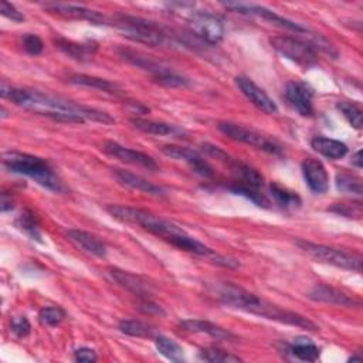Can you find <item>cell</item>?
I'll return each mask as SVG.
<instances>
[{
    "label": "cell",
    "mask_w": 363,
    "mask_h": 363,
    "mask_svg": "<svg viewBox=\"0 0 363 363\" xmlns=\"http://www.w3.org/2000/svg\"><path fill=\"white\" fill-rule=\"evenodd\" d=\"M336 108L353 128H356V129L362 128L363 116H362V109L357 105H354L353 102H349V101H339L336 104Z\"/></svg>",
    "instance_id": "obj_35"
},
{
    "label": "cell",
    "mask_w": 363,
    "mask_h": 363,
    "mask_svg": "<svg viewBox=\"0 0 363 363\" xmlns=\"http://www.w3.org/2000/svg\"><path fill=\"white\" fill-rule=\"evenodd\" d=\"M119 54H121V57H122L125 61H128L129 64H132V65H135V67H138V68H140V69H145V71L150 72L152 77H153V79H156V78H159L160 75H163V74H166L167 71H170L169 67H166V65H163V64L155 61L153 58H150L149 55H145V54L140 52V51H135V50H130V48H121V50H119Z\"/></svg>",
    "instance_id": "obj_21"
},
{
    "label": "cell",
    "mask_w": 363,
    "mask_h": 363,
    "mask_svg": "<svg viewBox=\"0 0 363 363\" xmlns=\"http://www.w3.org/2000/svg\"><path fill=\"white\" fill-rule=\"evenodd\" d=\"M106 211L116 220L129 223V224H138L142 228L147 230L149 233L163 238L164 241L172 240L173 237L183 234L184 230L174 223L162 218L147 210L136 208L130 206H121V204H111L106 206Z\"/></svg>",
    "instance_id": "obj_4"
},
{
    "label": "cell",
    "mask_w": 363,
    "mask_h": 363,
    "mask_svg": "<svg viewBox=\"0 0 363 363\" xmlns=\"http://www.w3.org/2000/svg\"><path fill=\"white\" fill-rule=\"evenodd\" d=\"M113 174L116 177V180L123 184V186H128L130 189H135V190H139L142 193H146L149 196H156V197H160V196H164L166 191L157 186V184H153L152 182L135 174V173H130L128 170H123V169H113Z\"/></svg>",
    "instance_id": "obj_22"
},
{
    "label": "cell",
    "mask_w": 363,
    "mask_h": 363,
    "mask_svg": "<svg viewBox=\"0 0 363 363\" xmlns=\"http://www.w3.org/2000/svg\"><path fill=\"white\" fill-rule=\"evenodd\" d=\"M272 48H275L285 58L296 62L302 67H312L318 62V54L309 41L292 35H275L269 40Z\"/></svg>",
    "instance_id": "obj_8"
},
{
    "label": "cell",
    "mask_w": 363,
    "mask_h": 363,
    "mask_svg": "<svg viewBox=\"0 0 363 363\" xmlns=\"http://www.w3.org/2000/svg\"><path fill=\"white\" fill-rule=\"evenodd\" d=\"M130 123L138 130L147 133V135H156V136H180L184 133L183 129H180L176 125L160 122V121H152V119H143V118H132Z\"/></svg>",
    "instance_id": "obj_24"
},
{
    "label": "cell",
    "mask_w": 363,
    "mask_h": 363,
    "mask_svg": "<svg viewBox=\"0 0 363 363\" xmlns=\"http://www.w3.org/2000/svg\"><path fill=\"white\" fill-rule=\"evenodd\" d=\"M3 164L7 170L27 176L51 191L60 193L64 190L61 180L58 179L50 163L43 157L17 150H10L3 155Z\"/></svg>",
    "instance_id": "obj_3"
},
{
    "label": "cell",
    "mask_w": 363,
    "mask_h": 363,
    "mask_svg": "<svg viewBox=\"0 0 363 363\" xmlns=\"http://www.w3.org/2000/svg\"><path fill=\"white\" fill-rule=\"evenodd\" d=\"M23 47L24 50L30 54V55H38L43 52L44 50V44L41 41V38L35 34H24L23 35Z\"/></svg>",
    "instance_id": "obj_39"
},
{
    "label": "cell",
    "mask_w": 363,
    "mask_h": 363,
    "mask_svg": "<svg viewBox=\"0 0 363 363\" xmlns=\"http://www.w3.org/2000/svg\"><path fill=\"white\" fill-rule=\"evenodd\" d=\"M0 94L4 99L11 101L13 104L21 106L26 111L51 118L58 122L84 123L86 121H92L106 125L115 122V119L104 111L89 108L82 104H75L62 96L43 92L38 89L11 86L6 81H1Z\"/></svg>",
    "instance_id": "obj_1"
},
{
    "label": "cell",
    "mask_w": 363,
    "mask_h": 363,
    "mask_svg": "<svg viewBox=\"0 0 363 363\" xmlns=\"http://www.w3.org/2000/svg\"><path fill=\"white\" fill-rule=\"evenodd\" d=\"M65 311L60 306H45L38 312L40 322L47 326H55L61 323L65 319Z\"/></svg>",
    "instance_id": "obj_36"
},
{
    "label": "cell",
    "mask_w": 363,
    "mask_h": 363,
    "mask_svg": "<svg viewBox=\"0 0 363 363\" xmlns=\"http://www.w3.org/2000/svg\"><path fill=\"white\" fill-rule=\"evenodd\" d=\"M201 149L216 157L217 160L223 162L225 166H228V169L231 170V173L234 174L235 177V182L237 183H241V184H247V186H252V187H262L264 186V176L252 166L238 160V159H234L231 157L230 155H227L223 149H220L218 146L216 145H211V143H203L201 145Z\"/></svg>",
    "instance_id": "obj_9"
},
{
    "label": "cell",
    "mask_w": 363,
    "mask_h": 363,
    "mask_svg": "<svg viewBox=\"0 0 363 363\" xmlns=\"http://www.w3.org/2000/svg\"><path fill=\"white\" fill-rule=\"evenodd\" d=\"M224 6L227 9H230L231 11H234V13H240V14H244V16H255V17H259V18H264V20L269 21L271 24H275V26L282 27V28H288V30L295 31V33H308L306 27L277 14L275 11H272V10H269L264 6L248 4V3H224Z\"/></svg>",
    "instance_id": "obj_11"
},
{
    "label": "cell",
    "mask_w": 363,
    "mask_h": 363,
    "mask_svg": "<svg viewBox=\"0 0 363 363\" xmlns=\"http://www.w3.org/2000/svg\"><path fill=\"white\" fill-rule=\"evenodd\" d=\"M302 174L313 193L323 194L329 189V176L320 160L313 157L305 159L302 162Z\"/></svg>",
    "instance_id": "obj_18"
},
{
    "label": "cell",
    "mask_w": 363,
    "mask_h": 363,
    "mask_svg": "<svg viewBox=\"0 0 363 363\" xmlns=\"http://www.w3.org/2000/svg\"><path fill=\"white\" fill-rule=\"evenodd\" d=\"M162 152L169 156L170 159L184 162L189 164V167L199 176L204 179H210L214 176L213 167L208 164L207 160H204L203 156H200L197 152L184 147V146H176V145H166L162 147Z\"/></svg>",
    "instance_id": "obj_12"
},
{
    "label": "cell",
    "mask_w": 363,
    "mask_h": 363,
    "mask_svg": "<svg viewBox=\"0 0 363 363\" xmlns=\"http://www.w3.org/2000/svg\"><path fill=\"white\" fill-rule=\"evenodd\" d=\"M30 322L26 316H16L11 319V330L16 333L18 337H26L30 333Z\"/></svg>",
    "instance_id": "obj_40"
},
{
    "label": "cell",
    "mask_w": 363,
    "mask_h": 363,
    "mask_svg": "<svg viewBox=\"0 0 363 363\" xmlns=\"http://www.w3.org/2000/svg\"><path fill=\"white\" fill-rule=\"evenodd\" d=\"M201 360L210 362V363H235V362H241V357L228 353L223 349L218 347H206L201 349L199 353Z\"/></svg>",
    "instance_id": "obj_33"
},
{
    "label": "cell",
    "mask_w": 363,
    "mask_h": 363,
    "mask_svg": "<svg viewBox=\"0 0 363 363\" xmlns=\"http://www.w3.org/2000/svg\"><path fill=\"white\" fill-rule=\"evenodd\" d=\"M352 163L356 166V167H362L363 166V162H362V150H357L353 156H352Z\"/></svg>",
    "instance_id": "obj_45"
},
{
    "label": "cell",
    "mask_w": 363,
    "mask_h": 363,
    "mask_svg": "<svg viewBox=\"0 0 363 363\" xmlns=\"http://www.w3.org/2000/svg\"><path fill=\"white\" fill-rule=\"evenodd\" d=\"M155 346L162 356H164L166 359H169L172 362H183L184 360V353H183L182 346L167 336H163V335L156 336Z\"/></svg>",
    "instance_id": "obj_29"
},
{
    "label": "cell",
    "mask_w": 363,
    "mask_h": 363,
    "mask_svg": "<svg viewBox=\"0 0 363 363\" xmlns=\"http://www.w3.org/2000/svg\"><path fill=\"white\" fill-rule=\"evenodd\" d=\"M311 146L315 152L332 160L340 159L347 153V146L343 142L326 136H313L311 139Z\"/></svg>",
    "instance_id": "obj_26"
},
{
    "label": "cell",
    "mask_w": 363,
    "mask_h": 363,
    "mask_svg": "<svg viewBox=\"0 0 363 363\" xmlns=\"http://www.w3.org/2000/svg\"><path fill=\"white\" fill-rule=\"evenodd\" d=\"M191 33L203 43L216 45L224 37V26L218 17L207 11H196L190 16Z\"/></svg>",
    "instance_id": "obj_10"
},
{
    "label": "cell",
    "mask_w": 363,
    "mask_h": 363,
    "mask_svg": "<svg viewBox=\"0 0 363 363\" xmlns=\"http://www.w3.org/2000/svg\"><path fill=\"white\" fill-rule=\"evenodd\" d=\"M139 311L146 313V315H164V311L155 302H152L147 298H140V303H139Z\"/></svg>",
    "instance_id": "obj_43"
},
{
    "label": "cell",
    "mask_w": 363,
    "mask_h": 363,
    "mask_svg": "<svg viewBox=\"0 0 363 363\" xmlns=\"http://www.w3.org/2000/svg\"><path fill=\"white\" fill-rule=\"evenodd\" d=\"M336 187L337 190L343 193H352L362 196L363 187H362V179L357 176H353L350 173H337L336 174Z\"/></svg>",
    "instance_id": "obj_34"
},
{
    "label": "cell",
    "mask_w": 363,
    "mask_h": 363,
    "mask_svg": "<svg viewBox=\"0 0 363 363\" xmlns=\"http://www.w3.org/2000/svg\"><path fill=\"white\" fill-rule=\"evenodd\" d=\"M0 13H1L4 17H7L9 20H11V21H16V23L24 21L23 13L18 11V10H17L11 3H9V1H1V4H0Z\"/></svg>",
    "instance_id": "obj_41"
},
{
    "label": "cell",
    "mask_w": 363,
    "mask_h": 363,
    "mask_svg": "<svg viewBox=\"0 0 363 363\" xmlns=\"http://www.w3.org/2000/svg\"><path fill=\"white\" fill-rule=\"evenodd\" d=\"M235 85L242 92V95L259 111L271 115L278 112V106L274 102V99L262 88H259L251 78L238 75L235 77Z\"/></svg>",
    "instance_id": "obj_14"
},
{
    "label": "cell",
    "mask_w": 363,
    "mask_h": 363,
    "mask_svg": "<svg viewBox=\"0 0 363 363\" xmlns=\"http://www.w3.org/2000/svg\"><path fill=\"white\" fill-rule=\"evenodd\" d=\"M68 82L75 84V85H81V86H88V88H94L102 92H108V94H121V88L105 78H99V77H94V75H86V74H75L71 75L68 78Z\"/></svg>",
    "instance_id": "obj_28"
},
{
    "label": "cell",
    "mask_w": 363,
    "mask_h": 363,
    "mask_svg": "<svg viewBox=\"0 0 363 363\" xmlns=\"http://www.w3.org/2000/svg\"><path fill=\"white\" fill-rule=\"evenodd\" d=\"M74 359L79 363H92L96 360V353L91 347H78L74 352Z\"/></svg>",
    "instance_id": "obj_42"
},
{
    "label": "cell",
    "mask_w": 363,
    "mask_h": 363,
    "mask_svg": "<svg viewBox=\"0 0 363 363\" xmlns=\"http://www.w3.org/2000/svg\"><path fill=\"white\" fill-rule=\"evenodd\" d=\"M113 21L122 35H125L130 41L140 43L149 47H163L172 43L162 27L142 17L118 14Z\"/></svg>",
    "instance_id": "obj_5"
},
{
    "label": "cell",
    "mask_w": 363,
    "mask_h": 363,
    "mask_svg": "<svg viewBox=\"0 0 363 363\" xmlns=\"http://www.w3.org/2000/svg\"><path fill=\"white\" fill-rule=\"evenodd\" d=\"M214 296L224 305H228L234 309H240L247 313H252L269 320L302 328L311 332H316L319 329L318 325L312 322L309 318L301 313L292 312L289 309L281 308L279 305H275L272 302H268L267 299L259 298L255 294L238 285H234L231 282H223L216 285Z\"/></svg>",
    "instance_id": "obj_2"
},
{
    "label": "cell",
    "mask_w": 363,
    "mask_h": 363,
    "mask_svg": "<svg viewBox=\"0 0 363 363\" xmlns=\"http://www.w3.org/2000/svg\"><path fill=\"white\" fill-rule=\"evenodd\" d=\"M108 274L118 285H121L122 288L128 289L129 292H132L139 298H147V295L152 291V285L140 275H136L119 268H109Z\"/></svg>",
    "instance_id": "obj_19"
},
{
    "label": "cell",
    "mask_w": 363,
    "mask_h": 363,
    "mask_svg": "<svg viewBox=\"0 0 363 363\" xmlns=\"http://www.w3.org/2000/svg\"><path fill=\"white\" fill-rule=\"evenodd\" d=\"M269 191H271L272 197L275 199V201L279 203L284 207L295 208V207H299L301 203H302L301 197L295 191H292V190H289V189H286V187H284L278 183H271L269 184Z\"/></svg>",
    "instance_id": "obj_31"
},
{
    "label": "cell",
    "mask_w": 363,
    "mask_h": 363,
    "mask_svg": "<svg viewBox=\"0 0 363 363\" xmlns=\"http://www.w3.org/2000/svg\"><path fill=\"white\" fill-rule=\"evenodd\" d=\"M330 211H335L345 217L359 218L362 216V204L360 203H337L330 207Z\"/></svg>",
    "instance_id": "obj_38"
},
{
    "label": "cell",
    "mask_w": 363,
    "mask_h": 363,
    "mask_svg": "<svg viewBox=\"0 0 363 363\" xmlns=\"http://www.w3.org/2000/svg\"><path fill=\"white\" fill-rule=\"evenodd\" d=\"M118 329L133 337H152L155 335V329L150 325L138 319H123L119 322Z\"/></svg>",
    "instance_id": "obj_30"
},
{
    "label": "cell",
    "mask_w": 363,
    "mask_h": 363,
    "mask_svg": "<svg viewBox=\"0 0 363 363\" xmlns=\"http://www.w3.org/2000/svg\"><path fill=\"white\" fill-rule=\"evenodd\" d=\"M44 9L51 13L57 14L64 18L71 20H85L92 24H106V18L104 14L86 9L84 6H75V4H65V3H47Z\"/></svg>",
    "instance_id": "obj_17"
},
{
    "label": "cell",
    "mask_w": 363,
    "mask_h": 363,
    "mask_svg": "<svg viewBox=\"0 0 363 363\" xmlns=\"http://www.w3.org/2000/svg\"><path fill=\"white\" fill-rule=\"evenodd\" d=\"M217 128L223 135H225L227 138H230L233 140L254 146V147H257L262 152H267L269 155H275V156L284 155V149L277 140L265 136L264 133H261L252 128H247L244 125L228 122V121L218 122Z\"/></svg>",
    "instance_id": "obj_7"
},
{
    "label": "cell",
    "mask_w": 363,
    "mask_h": 363,
    "mask_svg": "<svg viewBox=\"0 0 363 363\" xmlns=\"http://www.w3.org/2000/svg\"><path fill=\"white\" fill-rule=\"evenodd\" d=\"M286 352L292 354L295 359H299L303 362H315L319 359V354H320L319 347L309 337H303V336H298L291 343H288Z\"/></svg>",
    "instance_id": "obj_27"
},
{
    "label": "cell",
    "mask_w": 363,
    "mask_h": 363,
    "mask_svg": "<svg viewBox=\"0 0 363 363\" xmlns=\"http://www.w3.org/2000/svg\"><path fill=\"white\" fill-rule=\"evenodd\" d=\"M308 296L316 302L346 306V308H359L362 305L360 301L356 299L354 296H350L349 294H346L335 286L326 285V284L313 285L311 288V291L308 292Z\"/></svg>",
    "instance_id": "obj_16"
},
{
    "label": "cell",
    "mask_w": 363,
    "mask_h": 363,
    "mask_svg": "<svg viewBox=\"0 0 363 363\" xmlns=\"http://www.w3.org/2000/svg\"><path fill=\"white\" fill-rule=\"evenodd\" d=\"M68 237L84 251L92 254L95 257L102 258L106 255V245L96 235H94L88 231H84L79 228H71V230H68Z\"/></svg>",
    "instance_id": "obj_25"
},
{
    "label": "cell",
    "mask_w": 363,
    "mask_h": 363,
    "mask_svg": "<svg viewBox=\"0 0 363 363\" xmlns=\"http://www.w3.org/2000/svg\"><path fill=\"white\" fill-rule=\"evenodd\" d=\"M228 190L233 191L234 194H238V196H242L245 197L247 200L252 201L254 204L259 206V207H268V199L259 193V190L257 187H252V186H247V184H241V183H234L231 186H228Z\"/></svg>",
    "instance_id": "obj_32"
},
{
    "label": "cell",
    "mask_w": 363,
    "mask_h": 363,
    "mask_svg": "<svg viewBox=\"0 0 363 363\" xmlns=\"http://www.w3.org/2000/svg\"><path fill=\"white\" fill-rule=\"evenodd\" d=\"M350 360H352V362H354V360H359V362H360V360H362V356H360V353L357 352L354 356H352V357H350Z\"/></svg>",
    "instance_id": "obj_46"
},
{
    "label": "cell",
    "mask_w": 363,
    "mask_h": 363,
    "mask_svg": "<svg viewBox=\"0 0 363 363\" xmlns=\"http://www.w3.org/2000/svg\"><path fill=\"white\" fill-rule=\"evenodd\" d=\"M104 152L108 153L109 156L123 162V163H129V164H133V166H140V167H145L147 170H159V164L156 163V160L143 153V152H139V150H135V149H130V147H126L118 142H113V140H106L104 143Z\"/></svg>",
    "instance_id": "obj_13"
},
{
    "label": "cell",
    "mask_w": 363,
    "mask_h": 363,
    "mask_svg": "<svg viewBox=\"0 0 363 363\" xmlns=\"http://www.w3.org/2000/svg\"><path fill=\"white\" fill-rule=\"evenodd\" d=\"M1 211L6 213L14 207V203L11 200V196H7V193H1V201H0Z\"/></svg>",
    "instance_id": "obj_44"
},
{
    "label": "cell",
    "mask_w": 363,
    "mask_h": 363,
    "mask_svg": "<svg viewBox=\"0 0 363 363\" xmlns=\"http://www.w3.org/2000/svg\"><path fill=\"white\" fill-rule=\"evenodd\" d=\"M55 45L58 50H61L65 55H68L69 58L72 60H77V61H86L89 60L98 45L94 41H88V43H77V41H72V40H67L64 37H58L54 40Z\"/></svg>",
    "instance_id": "obj_23"
},
{
    "label": "cell",
    "mask_w": 363,
    "mask_h": 363,
    "mask_svg": "<svg viewBox=\"0 0 363 363\" xmlns=\"http://www.w3.org/2000/svg\"><path fill=\"white\" fill-rule=\"evenodd\" d=\"M284 96L299 115L311 116L313 113V91L308 84L301 81H289L285 86Z\"/></svg>",
    "instance_id": "obj_15"
},
{
    "label": "cell",
    "mask_w": 363,
    "mask_h": 363,
    "mask_svg": "<svg viewBox=\"0 0 363 363\" xmlns=\"http://www.w3.org/2000/svg\"><path fill=\"white\" fill-rule=\"evenodd\" d=\"M295 244L316 261L330 264L337 268H343L349 271H356V272L362 271V257L359 254L347 252L343 250H337L323 244H316L306 240H296Z\"/></svg>",
    "instance_id": "obj_6"
},
{
    "label": "cell",
    "mask_w": 363,
    "mask_h": 363,
    "mask_svg": "<svg viewBox=\"0 0 363 363\" xmlns=\"http://www.w3.org/2000/svg\"><path fill=\"white\" fill-rule=\"evenodd\" d=\"M17 225L26 233L28 234L33 240H38L40 241V231H38V224L35 221L34 214L31 213H23L18 220H17Z\"/></svg>",
    "instance_id": "obj_37"
},
{
    "label": "cell",
    "mask_w": 363,
    "mask_h": 363,
    "mask_svg": "<svg viewBox=\"0 0 363 363\" xmlns=\"http://www.w3.org/2000/svg\"><path fill=\"white\" fill-rule=\"evenodd\" d=\"M180 328L184 332L189 333H203V335H208L210 337L216 339V340H225V342H233L237 339V336L224 329L223 326H218L213 322L208 320H203V319H186L180 322Z\"/></svg>",
    "instance_id": "obj_20"
}]
</instances>
